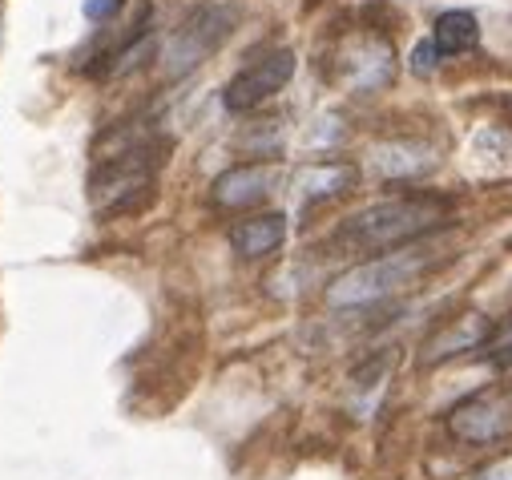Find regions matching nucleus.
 Returning <instances> with one entry per match:
<instances>
[{"instance_id":"obj_1","label":"nucleus","mask_w":512,"mask_h":480,"mask_svg":"<svg viewBox=\"0 0 512 480\" xmlns=\"http://www.w3.org/2000/svg\"><path fill=\"white\" fill-rule=\"evenodd\" d=\"M444 214L448 210L436 198H388V202H375L351 214L339 226V243L363 255H388V251L420 243L428 230L444 222Z\"/></svg>"},{"instance_id":"obj_2","label":"nucleus","mask_w":512,"mask_h":480,"mask_svg":"<svg viewBox=\"0 0 512 480\" xmlns=\"http://www.w3.org/2000/svg\"><path fill=\"white\" fill-rule=\"evenodd\" d=\"M432 263H436V255L416 247V243L400 247V251H388V255H375V259L351 267L347 275H339L327 287V303L331 307H371V303L388 299V295L408 291Z\"/></svg>"},{"instance_id":"obj_3","label":"nucleus","mask_w":512,"mask_h":480,"mask_svg":"<svg viewBox=\"0 0 512 480\" xmlns=\"http://www.w3.org/2000/svg\"><path fill=\"white\" fill-rule=\"evenodd\" d=\"M230 29H234V13H230V9H218V5L198 9V13L170 37V45H166V53H162L166 73H170V77H182V73L198 69V65L230 37Z\"/></svg>"},{"instance_id":"obj_4","label":"nucleus","mask_w":512,"mask_h":480,"mask_svg":"<svg viewBox=\"0 0 512 480\" xmlns=\"http://www.w3.org/2000/svg\"><path fill=\"white\" fill-rule=\"evenodd\" d=\"M295 77V53L291 49H275L259 61H250L222 93L226 109L230 113H250V109H259L263 101H271L279 89H287V81Z\"/></svg>"},{"instance_id":"obj_5","label":"nucleus","mask_w":512,"mask_h":480,"mask_svg":"<svg viewBox=\"0 0 512 480\" xmlns=\"http://www.w3.org/2000/svg\"><path fill=\"white\" fill-rule=\"evenodd\" d=\"M448 428L464 444H496L512 428V392H476L448 412Z\"/></svg>"},{"instance_id":"obj_6","label":"nucleus","mask_w":512,"mask_h":480,"mask_svg":"<svg viewBox=\"0 0 512 480\" xmlns=\"http://www.w3.org/2000/svg\"><path fill=\"white\" fill-rule=\"evenodd\" d=\"M488 335H492V323H488L484 315L468 311V315H460V319H448L444 327H436V331L428 335V343H424L420 359H424L428 368H432V364H444V359H452V355H464V351H480V347L488 343Z\"/></svg>"},{"instance_id":"obj_7","label":"nucleus","mask_w":512,"mask_h":480,"mask_svg":"<svg viewBox=\"0 0 512 480\" xmlns=\"http://www.w3.org/2000/svg\"><path fill=\"white\" fill-rule=\"evenodd\" d=\"M275 186V170L263 162H246V166H230L226 174L214 178V202L222 210H246V206H259Z\"/></svg>"},{"instance_id":"obj_8","label":"nucleus","mask_w":512,"mask_h":480,"mask_svg":"<svg viewBox=\"0 0 512 480\" xmlns=\"http://www.w3.org/2000/svg\"><path fill=\"white\" fill-rule=\"evenodd\" d=\"M287 238V218L283 214H259V218H242L230 226V247L242 259H267L283 247Z\"/></svg>"},{"instance_id":"obj_9","label":"nucleus","mask_w":512,"mask_h":480,"mask_svg":"<svg viewBox=\"0 0 512 480\" xmlns=\"http://www.w3.org/2000/svg\"><path fill=\"white\" fill-rule=\"evenodd\" d=\"M440 57H460V53H472L480 45V25L472 13L464 9H452V13H440L436 17V33H432Z\"/></svg>"},{"instance_id":"obj_10","label":"nucleus","mask_w":512,"mask_h":480,"mask_svg":"<svg viewBox=\"0 0 512 480\" xmlns=\"http://www.w3.org/2000/svg\"><path fill=\"white\" fill-rule=\"evenodd\" d=\"M375 166H379V174L412 178V174L432 170V166H436V158H432V150H428V146H404V142H392V146L375 150Z\"/></svg>"},{"instance_id":"obj_11","label":"nucleus","mask_w":512,"mask_h":480,"mask_svg":"<svg viewBox=\"0 0 512 480\" xmlns=\"http://www.w3.org/2000/svg\"><path fill=\"white\" fill-rule=\"evenodd\" d=\"M480 351H484L488 364H496V368H512V315H508L500 327H492V335H488V343H484Z\"/></svg>"},{"instance_id":"obj_12","label":"nucleus","mask_w":512,"mask_h":480,"mask_svg":"<svg viewBox=\"0 0 512 480\" xmlns=\"http://www.w3.org/2000/svg\"><path fill=\"white\" fill-rule=\"evenodd\" d=\"M440 69V49H436V41H420L416 49H412V73L416 77H432Z\"/></svg>"},{"instance_id":"obj_13","label":"nucleus","mask_w":512,"mask_h":480,"mask_svg":"<svg viewBox=\"0 0 512 480\" xmlns=\"http://www.w3.org/2000/svg\"><path fill=\"white\" fill-rule=\"evenodd\" d=\"M117 9H121V0H81V13H85V21H93V25L109 21Z\"/></svg>"},{"instance_id":"obj_14","label":"nucleus","mask_w":512,"mask_h":480,"mask_svg":"<svg viewBox=\"0 0 512 480\" xmlns=\"http://www.w3.org/2000/svg\"><path fill=\"white\" fill-rule=\"evenodd\" d=\"M472 480H508V464H492V468H484V472H476Z\"/></svg>"}]
</instances>
